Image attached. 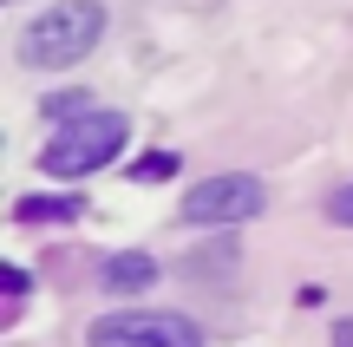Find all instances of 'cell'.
<instances>
[{
    "mask_svg": "<svg viewBox=\"0 0 353 347\" xmlns=\"http://www.w3.org/2000/svg\"><path fill=\"white\" fill-rule=\"evenodd\" d=\"M125 138H131L125 112H79V118H65V125L52 131L39 164H46V177H92V170H105L125 151Z\"/></svg>",
    "mask_w": 353,
    "mask_h": 347,
    "instance_id": "cell-1",
    "label": "cell"
},
{
    "mask_svg": "<svg viewBox=\"0 0 353 347\" xmlns=\"http://www.w3.org/2000/svg\"><path fill=\"white\" fill-rule=\"evenodd\" d=\"M105 39V7L99 0H59L52 13H39L20 33V59L26 66H72Z\"/></svg>",
    "mask_w": 353,
    "mask_h": 347,
    "instance_id": "cell-2",
    "label": "cell"
},
{
    "mask_svg": "<svg viewBox=\"0 0 353 347\" xmlns=\"http://www.w3.org/2000/svg\"><path fill=\"white\" fill-rule=\"evenodd\" d=\"M85 347H203V328L164 308H118L85 328Z\"/></svg>",
    "mask_w": 353,
    "mask_h": 347,
    "instance_id": "cell-3",
    "label": "cell"
},
{
    "mask_svg": "<svg viewBox=\"0 0 353 347\" xmlns=\"http://www.w3.org/2000/svg\"><path fill=\"white\" fill-rule=\"evenodd\" d=\"M262 204H268L262 177L229 170V177H210L183 197V223H249V217H262Z\"/></svg>",
    "mask_w": 353,
    "mask_h": 347,
    "instance_id": "cell-4",
    "label": "cell"
},
{
    "mask_svg": "<svg viewBox=\"0 0 353 347\" xmlns=\"http://www.w3.org/2000/svg\"><path fill=\"white\" fill-rule=\"evenodd\" d=\"M105 288L112 295H138V288L157 282V256H144V249H118V256H105Z\"/></svg>",
    "mask_w": 353,
    "mask_h": 347,
    "instance_id": "cell-5",
    "label": "cell"
},
{
    "mask_svg": "<svg viewBox=\"0 0 353 347\" xmlns=\"http://www.w3.org/2000/svg\"><path fill=\"white\" fill-rule=\"evenodd\" d=\"M131 177H138V184H164V177H176V151H151V157H138V164H131Z\"/></svg>",
    "mask_w": 353,
    "mask_h": 347,
    "instance_id": "cell-6",
    "label": "cell"
},
{
    "mask_svg": "<svg viewBox=\"0 0 353 347\" xmlns=\"http://www.w3.org/2000/svg\"><path fill=\"white\" fill-rule=\"evenodd\" d=\"M72 197H52V204H46V197H26V204H20V223H39V217H72Z\"/></svg>",
    "mask_w": 353,
    "mask_h": 347,
    "instance_id": "cell-7",
    "label": "cell"
},
{
    "mask_svg": "<svg viewBox=\"0 0 353 347\" xmlns=\"http://www.w3.org/2000/svg\"><path fill=\"white\" fill-rule=\"evenodd\" d=\"M46 112H59V118H79V112H85V92H52V99H46Z\"/></svg>",
    "mask_w": 353,
    "mask_h": 347,
    "instance_id": "cell-8",
    "label": "cell"
},
{
    "mask_svg": "<svg viewBox=\"0 0 353 347\" xmlns=\"http://www.w3.org/2000/svg\"><path fill=\"white\" fill-rule=\"evenodd\" d=\"M327 217H334V223H347V230H353V184H347V190H334V197H327Z\"/></svg>",
    "mask_w": 353,
    "mask_h": 347,
    "instance_id": "cell-9",
    "label": "cell"
},
{
    "mask_svg": "<svg viewBox=\"0 0 353 347\" xmlns=\"http://www.w3.org/2000/svg\"><path fill=\"white\" fill-rule=\"evenodd\" d=\"M334 347H353V315H347V321H334Z\"/></svg>",
    "mask_w": 353,
    "mask_h": 347,
    "instance_id": "cell-10",
    "label": "cell"
}]
</instances>
